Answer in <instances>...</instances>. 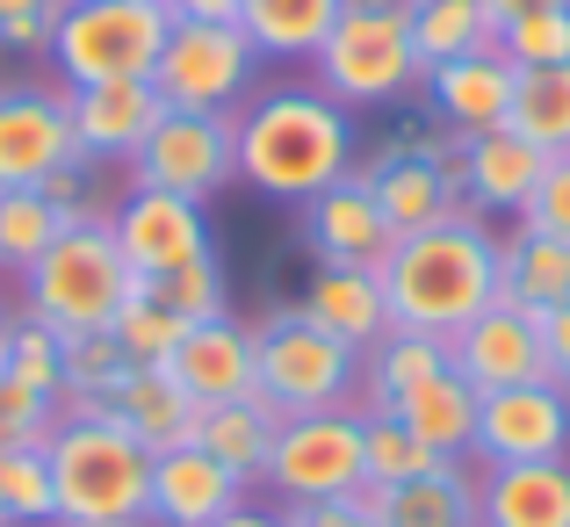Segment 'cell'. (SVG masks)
<instances>
[{
    "mask_svg": "<svg viewBox=\"0 0 570 527\" xmlns=\"http://www.w3.org/2000/svg\"><path fill=\"white\" fill-rule=\"evenodd\" d=\"M232 145H238V180L267 203H311L362 167L354 109H340L325 87L246 95L232 116Z\"/></svg>",
    "mask_w": 570,
    "mask_h": 527,
    "instance_id": "obj_1",
    "label": "cell"
},
{
    "mask_svg": "<svg viewBox=\"0 0 570 527\" xmlns=\"http://www.w3.org/2000/svg\"><path fill=\"white\" fill-rule=\"evenodd\" d=\"M383 304L390 325L404 333H462L476 311L499 304V232L476 209H455V217L426 224V232H404L397 246L383 253Z\"/></svg>",
    "mask_w": 570,
    "mask_h": 527,
    "instance_id": "obj_2",
    "label": "cell"
},
{
    "mask_svg": "<svg viewBox=\"0 0 570 527\" xmlns=\"http://www.w3.org/2000/svg\"><path fill=\"white\" fill-rule=\"evenodd\" d=\"M51 462L58 527H138L145 485H153V448L130 441L109 412H66L43 441Z\"/></svg>",
    "mask_w": 570,
    "mask_h": 527,
    "instance_id": "obj_3",
    "label": "cell"
},
{
    "mask_svg": "<svg viewBox=\"0 0 570 527\" xmlns=\"http://www.w3.org/2000/svg\"><path fill=\"white\" fill-rule=\"evenodd\" d=\"M130 290H138V275H130L109 217H80L43 246L37 267H22V319L51 325L58 340L101 333L130 304Z\"/></svg>",
    "mask_w": 570,
    "mask_h": 527,
    "instance_id": "obj_4",
    "label": "cell"
},
{
    "mask_svg": "<svg viewBox=\"0 0 570 527\" xmlns=\"http://www.w3.org/2000/svg\"><path fill=\"white\" fill-rule=\"evenodd\" d=\"M311 66H318V87L340 109H397L426 80L404 0H347Z\"/></svg>",
    "mask_w": 570,
    "mask_h": 527,
    "instance_id": "obj_5",
    "label": "cell"
},
{
    "mask_svg": "<svg viewBox=\"0 0 570 527\" xmlns=\"http://www.w3.org/2000/svg\"><path fill=\"white\" fill-rule=\"evenodd\" d=\"M253 398L275 419L362 404V354L340 348V340L325 333V325H311L296 304H282L253 325Z\"/></svg>",
    "mask_w": 570,
    "mask_h": 527,
    "instance_id": "obj_6",
    "label": "cell"
},
{
    "mask_svg": "<svg viewBox=\"0 0 570 527\" xmlns=\"http://www.w3.org/2000/svg\"><path fill=\"white\" fill-rule=\"evenodd\" d=\"M174 14L159 0H66L51 29V66L66 87H101V80H153L167 51Z\"/></svg>",
    "mask_w": 570,
    "mask_h": 527,
    "instance_id": "obj_7",
    "label": "cell"
},
{
    "mask_svg": "<svg viewBox=\"0 0 570 527\" xmlns=\"http://www.w3.org/2000/svg\"><path fill=\"white\" fill-rule=\"evenodd\" d=\"M362 404H333V412L282 419L275 448H267L261 485L275 491V506H311V499H347L362 491Z\"/></svg>",
    "mask_w": 570,
    "mask_h": 527,
    "instance_id": "obj_8",
    "label": "cell"
},
{
    "mask_svg": "<svg viewBox=\"0 0 570 527\" xmlns=\"http://www.w3.org/2000/svg\"><path fill=\"white\" fill-rule=\"evenodd\" d=\"M261 51L238 22H174L167 51L153 66V87L167 109H203V116H232L253 95Z\"/></svg>",
    "mask_w": 570,
    "mask_h": 527,
    "instance_id": "obj_9",
    "label": "cell"
},
{
    "mask_svg": "<svg viewBox=\"0 0 570 527\" xmlns=\"http://www.w3.org/2000/svg\"><path fill=\"white\" fill-rule=\"evenodd\" d=\"M238 116V109H232ZM232 116H203V109H159L153 138L130 153V188H167L188 203H209L238 180V145H232Z\"/></svg>",
    "mask_w": 570,
    "mask_h": 527,
    "instance_id": "obj_10",
    "label": "cell"
},
{
    "mask_svg": "<svg viewBox=\"0 0 570 527\" xmlns=\"http://www.w3.org/2000/svg\"><path fill=\"white\" fill-rule=\"evenodd\" d=\"M109 232L124 246L130 275L138 282H159L188 261H209L217 238H209V209L188 203V195H167V188H124V203L109 209Z\"/></svg>",
    "mask_w": 570,
    "mask_h": 527,
    "instance_id": "obj_11",
    "label": "cell"
},
{
    "mask_svg": "<svg viewBox=\"0 0 570 527\" xmlns=\"http://www.w3.org/2000/svg\"><path fill=\"white\" fill-rule=\"evenodd\" d=\"M470 456L484 462H557L570 456V390L557 383H513L476 404V441Z\"/></svg>",
    "mask_w": 570,
    "mask_h": 527,
    "instance_id": "obj_12",
    "label": "cell"
},
{
    "mask_svg": "<svg viewBox=\"0 0 570 527\" xmlns=\"http://www.w3.org/2000/svg\"><path fill=\"white\" fill-rule=\"evenodd\" d=\"M66 159H80L66 87H0V188H43V174H58Z\"/></svg>",
    "mask_w": 570,
    "mask_h": 527,
    "instance_id": "obj_13",
    "label": "cell"
},
{
    "mask_svg": "<svg viewBox=\"0 0 570 527\" xmlns=\"http://www.w3.org/2000/svg\"><path fill=\"white\" fill-rule=\"evenodd\" d=\"M448 369L491 398V390H513V383H549V348H542V319L513 304H491L476 311L462 333H448Z\"/></svg>",
    "mask_w": 570,
    "mask_h": 527,
    "instance_id": "obj_14",
    "label": "cell"
},
{
    "mask_svg": "<svg viewBox=\"0 0 570 527\" xmlns=\"http://www.w3.org/2000/svg\"><path fill=\"white\" fill-rule=\"evenodd\" d=\"M304 217H296V232H304V253L318 267H383V253L397 246V232H390L383 203L368 195L362 174L333 180L325 195H311V203H296Z\"/></svg>",
    "mask_w": 570,
    "mask_h": 527,
    "instance_id": "obj_15",
    "label": "cell"
},
{
    "mask_svg": "<svg viewBox=\"0 0 570 527\" xmlns=\"http://www.w3.org/2000/svg\"><path fill=\"white\" fill-rule=\"evenodd\" d=\"M368 180V195L383 203V217H390V232H426V224H441V217H455V209H470L462 203V153H448V159H433V153H368L362 167H354Z\"/></svg>",
    "mask_w": 570,
    "mask_h": 527,
    "instance_id": "obj_16",
    "label": "cell"
},
{
    "mask_svg": "<svg viewBox=\"0 0 570 527\" xmlns=\"http://www.w3.org/2000/svg\"><path fill=\"white\" fill-rule=\"evenodd\" d=\"M513 87H520V66L499 51V43H484V51H470V58L433 66L426 80H419V95H426V109L441 116L455 138H476V130H499L505 124Z\"/></svg>",
    "mask_w": 570,
    "mask_h": 527,
    "instance_id": "obj_17",
    "label": "cell"
},
{
    "mask_svg": "<svg viewBox=\"0 0 570 527\" xmlns=\"http://www.w3.org/2000/svg\"><path fill=\"white\" fill-rule=\"evenodd\" d=\"M159 369L174 375V383L195 398V412H209V404H238L253 398V325L246 319H203L181 333V348H174Z\"/></svg>",
    "mask_w": 570,
    "mask_h": 527,
    "instance_id": "obj_18",
    "label": "cell"
},
{
    "mask_svg": "<svg viewBox=\"0 0 570 527\" xmlns=\"http://www.w3.org/2000/svg\"><path fill=\"white\" fill-rule=\"evenodd\" d=\"M238 499H253L246 485H238L232 470H224L217 456H203V448H167V456H153V485H145V527H209L224 520Z\"/></svg>",
    "mask_w": 570,
    "mask_h": 527,
    "instance_id": "obj_19",
    "label": "cell"
},
{
    "mask_svg": "<svg viewBox=\"0 0 570 527\" xmlns=\"http://www.w3.org/2000/svg\"><path fill=\"white\" fill-rule=\"evenodd\" d=\"M66 109H72V138H80V153L130 167V153L153 138V124H159L167 101H159L153 80H101V87H66Z\"/></svg>",
    "mask_w": 570,
    "mask_h": 527,
    "instance_id": "obj_20",
    "label": "cell"
},
{
    "mask_svg": "<svg viewBox=\"0 0 570 527\" xmlns=\"http://www.w3.org/2000/svg\"><path fill=\"white\" fill-rule=\"evenodd\" d=\"M549 153L542 145H528L513 124L499 130H476V138H462V203L476 209V217H520L534 195V180H542Z\"/></svg>",
    "mask_w": 570,
    "mask_h": 527,
    "instance_id": "obj_21",
    "label": "cell"
},
{
    "mask_svg": "<svg viewBox=\"0 0 570 527\" xmlns=\"http://www.w3.org/2000/svg\"><path fill=\"white\" fill-rule=\"evenodd\" d=\"M476 514L484 527H570V456L476 470Z\"/></svg>",
    "mask_w": 570,
    "mask_h": 527,
    "instance_id": "obj_22",
    "label": "cell"
},
{
    "mask_svg": "<svg viewBox=\"0 0 570 527\" xmlns=\"http://www.w3.org/2000/svg\"><path fill=\"white\" fill-rule=\"evenodd\" d=\"M296 311H304L311 325H325V333H333L340 348H354V354H368L390 333V304H383L376 267H311Z\"/></svg>",
    "mask_w": 570,
    "mask_h": 527,
    "instance_id": "obj_23",
    "label": "cell"
},
{
    "mask_svg": "<svg viewBox=\"0 0 570 527\" xmlns=\"http://www.w3.org/2000/svg\"><path fill=\"white\" fill-rule=\"evenodd\" d=\"M383 527H484L476 514V470L470 462H441V470L412 477V485H362Z\"/></svg>",
    "mask_w": 570,
    "mask_h": 527,
    "instance_id": "obj_24",
    "label": "cell"
},
{
    "mask_svg": "<svg viewBox=\"0 0 570 527\" xmlns=\"http://www.w3.org/2000/svg\"><path fill=\"white\" fill-rule=\"evenodd\" d=\"M499 304L528 311V319H549V311L570 304V246L534 224H513L499 238Z\"/></svg>",
    "mask_w": 570,
    "mask_h": 527,
    "instance_id": "obj_25",
    "label": "cell"
},
{
    "mask_svg": "<svg viewBox=\"0 0 570 527\" xmlns=\"http://www.w3.org/2000/svg\"><path fill=\"white\" fill-rule=\"evenodd\" d=\"M101 412H109L116 427L130 433V441H145L153 456H167V448H188V441H195V398L174 383L167 369H130L124 390H116Z\"/></svg>",
    "mask_w": 570,
    "mask_h": 527,
    "instance_id": "obj_26",
    "label": "cell"
},
{
    "mask_svg": "<svg viewBox=\"0 0 570 527\" xmlns=\"http://www.w3.org/2000/svg\"><path fill=\"white\" fill-rule=\"evenodd\" d=\"M476 390L462 383L455 369H441V375H426V383H412L390 412L404 419V427L419 433L426 448H441V456H455V462H470V441H476Z\"/></svg>",
    "mask_w": 570,
    "mask_h": 527,
    "instance_id": "obj_27",
    "label": "cell"
},
{
    "mask_svg": "<svg viewBox=\"0 0 570 527\" xmlns=\"http://www.w3.org/2000/svg\"><path fill=\"white\" fill-rule=\"evenodd\" d=\"M275 433H282V419L267 412L261 398H238V404H209V412H195V448H203V456H217L246 491L261 485Z\"/></svg>",
    "mask_w": 570,
    "mask_h": 527,
    "instance_id": "obj_28",
    "label": "cell"
},
{
    "mask_svg": "<svg viewBox=\"0 0 570 527\" xmlns=\"http://www.w3.org/2000/svg\"><path fill=\"white\" fill-rule=\"evenodd\" d=\"M347 0H238V29L253 37L261 58H318V43L333 37Z\"/></svg>",
    "mask_w": 570,
    "mask_h": 527,
    "instance_id": "obj_29",
    "label": "cell"
},
{
    "mask_svg": "<svg viewBox=\"0 0 570 527\" xmlns=\"http://www.w3.org/2000/svg\"><path fill=\"white\" fill-rule=\"evenodd\" d=\"M441 369H448V340L390 325L376 348L362 354V412H390L412 383H426V375H441Z\"/></svg>",
    "mask_w": 570,
    "mask_h": 527,
    "instance_id": "obj_30",
    "label": "cell"
},
{
    "mask_svg": "<svg viewBox=\"0 0 570 527\" xmlns=\"http://www.w3.org/2000/svg\"><path fill=\"white\" fill-rule=\"evenodd\" d=\"M404 8H412V43H419V66L426 72L499 43V22L484 14V0H404Z\"/></svg>",
    "mask_w": 570,
    "mask_h": 527,
    "instance_id": "obj_31",
    "label": "cell"
},
{
    "mask_svg": "<svg viewBox=\"0 0 570 527\" xmlns=\"http://www.w3.org/2000/svg\"><path fill=\"white\" fill-rule=\"evenodd\" d=\"M505 124H513L528 145H542L549 159H563V153H570V66H534V72H520Z\"/></svg>",
    "mask_w": 570,
    "mask_h": 527,
    "instance_id": "obj_32",
    "label": "cell"
},
{
    "mask_svg": "<svg viewBox=\"0 0 570 527\" xmlns=\"http://www.w3.org/2000/svg\"><path fill=\"white\" fill-rule=\"evenodd\" d=\"M130 375V354L116 348V333L101 325V333H72L66 340V383H58V404L66 412H101V404L124 390Z\"/></svg>",
    "mask_w": 570,
    "mask_h": 527,
    "instance_id": "obj_33",
    "label": "cell"
},
{
    "mask_svg": "<svg viewBox=\"0 0 570 527\" xmlns=\"http://www.w3.org/2000/svg\"><path fill=\"white\" fill-rule=\"evenodd\" d=\"M441 462H455V456L426 448L397 412H368L362 419V477H368V485H412V477L441 470Z\"/></svg>",
    "mask_w": 570,
    "mask_h": 527,
    "instance_id": "obj_34",
    "label": "cell"
},
{
    "mask_svg": "<svg viewBox=\"0 0 570 527\" xmlns=\"http://www.w3.org/2000/svg\"><path fill=\"white\" fill-rule=\"evenodd\" d=\"M58 232H66V217L43 203V188H0V267L8 275L37 267Z\"/></svg>",
    "mask_w": 570,
    "mask_h": 527,
    "instance_id": "obj_35",
    "label": "cell"
},
{
    "mask_svg": "<svg viewBox=\"0 0 570 527\" xmlns=\"http://www.w3.org/2000/svg\"><path fill=\"white\" fill-rule=\"evenodd\" d=\"M0 527H58L43 448H0Z\"/></svg>",
    "mask_w": 570,
    "mask_h": 527,
    "instance_id": "obj_36",
    "label": "cell"
},
{
    "mask_svg": "<svg viewBox=\"0 0 570 527\" xmlns=\"http://www.w3.org/2000/svg\"><path fill=\"white\" fill-rule=\"evenodd\" d=\"M153 304H167L174 319H188V325H203V319H224L232 311V290H224V261L209 253V261H188V267H174V275H159V282H138Z\"/></svg>",
    "mask_w": 570,
    "mask_h": 527,
    "instance_id": "obj_37",
    "label": "cell"
},
{
    "mask_svg": "<svg viewBox=\"0 0 570 527\" xmlns=\"http://www.w3.org/2000/svg\"><path fill=\"white\" fill-rule=\"evenodd\" d=\"M109 333H116V348L130 354V369H159V361L181 348L188 319H174L167 304H153L145 290H130V304L116 311V325H109Z\"/></svg>",
    "mask_w": 570,
    "mask_h": 527,
    "instance_id": "obj_38",
    "label": "cell"
},
{
    "mask_svg": "<svg viewBox=\"0 0 570 527\" xmlns=\"http://www.w3.org/2000/svg\"><path fill=\"white\" fill-rule=\"evenodd\" d=\"M0 369H8L14 383L43 390V398H58V383H66V340L37 319H14L8 340H0Z\"/></svg>",
    "mask_w": 570,
    "mask_h": 527,
    "instance_id": "obj_39",
    "label": "cell"
},
{
    "mask_svg": "<svg viewBox=\"0 0 570 527\" xmlns=\"http://www.w3.org/2000/svg\"><path fill=\"white\" fill-rule=\"evenodd\" d=\"M499 51L513 58L520 72L534 66H570V8H542V14H520V22L499 29Z\"/></svg>",
    "mask_w": 570,
    "mask_h": 527,
    "instance_id": "obj_40",
    "label": "cell"
},
{
    "mask_svg": "<svg viewBox=\"0 0 570 527\" xmlns=\"http://www.w3.org/2000/svg\"><path fill=\"white\" fill-rule=\"evenodd\" d=\"M58 419H66V404L29 390V383H14V375L0 369V448H43L58 433Z\"/></svg>",
    "mask_w": 570,
    "mask_h": 527,
    "instance_id": "obj_41",
    "label": "cell"
},
{
    "mask_svg": "<svg viewBox=\"0 0 570 527\" xmlns=\"http://www.w3.org/2000/svg\"><path fill=\"white\" fill-rule=\"evenodd\" d=\"M66 0H0V51L14 58H51V29Z\"/></svg>",
    "mask_w": 570,
    "mask_h": 527,
    "instance_id": "obj_42",
    "label": "cell"
},
{
    "mask_svg": "<svg viewBox=\"0 0 570 527\" xmlns=\"http://www.w3.org/2000/svg\"><path fill=\"white\" fill-rule=\"evenodd\" d=\"M520 224H534V232H549V238H563V246H570V153L542 167L528 209H520Z\"/></svg>",
    "mask_w": 570,
    "mask_h": 527,
    "instance_id": "obj_43",
    "label": "cell"
},
{
    "mask_svg": "<svg viewBox=\"0 0 570 527\" xmlns=\"http://www.w3.org/2000/svg\"><path fill=\"white\" fill-rule=\"evenodd\" d=\"M282 520H289V527H383L376 506H368L362 491H347V499H311V506H282Z\"/></svg>",
    "mask_w": 570,
    "mask_h": 527,
    "instance_id": "obj_44",
    "label": "cell"
},
{
    "mask_svg": "<svg viewBox=\"0 0 570 527\" xmlns=\"http://www.w3.org/2000/svg\"><path fill=\"white\" fill-rule=\"evenodd\" d=\"M542 348H549V383L570 390V304L542 319Z\"/></svg>",
    "mask_w": 570,
    "mask_h": 527,
    "instance_id": "obj_45",
    "label": "cell"
},
{
    "mask_svg": "<svg viewBox=\"0 0 570 527\" xmlns=\"http://www.w3.org/2000/svg\"><path fill=\"white\" fill-rule=\"evenodd\" d=\"M174 22H238V0H167Z\"/></svg>",
    "mask_w": 570,
    "mask_h": 527,
    "instance_id": "obj_46",
    "label": "cell"
},
{
    "mask_svg": "<svg viewBox=\"0 0 570 527\" xmlns=\"http://www.w3.org/2000/svg\"><path fill=\"white\" fill-rule=\"evenodd\" d=\"M209 527H289L282 520V506H253V499H238L224 520H209Z\"/></svg>",
    "mask_w": 570,
    "mask_h": 527,
    "instance_id": "obj_47",
    "label": "cell"
},
{
    "mask_svg": "<svg viewBox=\"0 0 570 527\" xmlns=\"http://www.w3.org/2000/svg\"><path fill=\"white\" fill-rule=\"evenodd\" d=\"M542 8H570V0H484V14H491V22H520V14H542Z\"/></svg>",
    "mask_w": 570,
    "mask_h": 527,
    "instance_id": "obj_48",
    "label": "cell"
},
{
    "mask_svg": "<svg viewBox=\"0 0 570 527\" xmlns=\"http://www.w3.org/2000/svg\"><path fill=\"white\" fill-rule=\"evenodd\" d=\"M8 325H14V311H8V296H0V340H8Z\"/></svg>",
    "mask_w": 570,
    "mask_h": 527,
    "instance_id": "obj_49",
    "label": "cell"
},
{
    "mask_svg": "<svg viewBox=\"0 0 570 527\" xmlns=\"http://www.w3.org/2000/svg\"><path fill=\"white\" fill-rule=\"evenodd\" d=\"M159 8H167V0H159Z\"/></svg>",
    "mask_w": 570,
    "mask_h": 527,
    "instance_id": "obj_50",
    "label": "cell"
},
{
    "mask_svg": "<svg viewBox=\"0 0 570 527\" xmlns=\"http://www.w3.org/2000/svg\"><path fill=\"white\" fill-rule=\"evenodd\" d=\"M138 527H145V520H138Z\"/></svg>",
    "mask_w": 570,
    "mask_h": 527,
    "instance_id": "obj_51",
    "label": "cell"
}]
</instances>
